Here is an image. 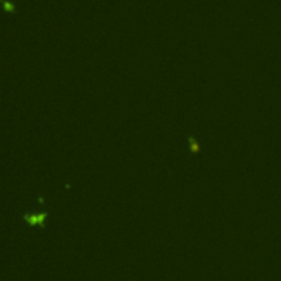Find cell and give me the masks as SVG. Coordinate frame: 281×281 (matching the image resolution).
<instances>
[{
	"label": "cell",
	"mask_w": 281,
	"mask_h": 281,
	"mask_svg": "<svg viewBox=\"0 0 281 281\" xmlns=\"http://www.w3.org/2000/svg\"><path fill=\"white\" fill-rule=\"evenodd\" d=\"M45 216H46V213H44V214H41V215H33V216H31V218H26H26L28 221H30V222H32V223H39V222H43V221H44V218H45Z\"/></svg>",
	"instance_id": "6da1fadb"
},
{
	"label": "cell",
	"mask_w": 281,
	"mask_h": 281,
	"mask_svg": "<svg viewBox=\"0 0 281 281\" xmlns=\"http://www.w3.org/2000/svg\"><path fill=\"white\" fill-rule=\"evenodd\" d=\"M189 142H190V145H191V151L193 152V153H197V152H199V145H198V143L195 142V139L193 138L192 136H189Z\"/></svg>",
	"instance_id": "7a4b0ae2"
}]
</instances>
